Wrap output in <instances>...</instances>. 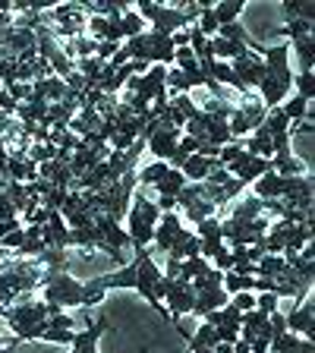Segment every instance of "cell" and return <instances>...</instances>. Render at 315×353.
<instances>
[{
  "instance_id": "obj_1",
  "label": "cell",
  "mask_w": 315,
  "mask_h": 353,
  "mask_svg": "<svg viewBox=\"0 0 315 353\" xmlns=\"http://www.w3.org/2000/svg\"><path fill=\"white\" fill-rule=\"evenodd\" d=\"M41 290H44V303L63 309V306H101L104 294L101 287H95V281H76L66 268H44L41 274Z\"/></svg>"
},
{
  "instance_id": "obj_2",
  "label": "cell",
  "mask_w": 315,
  "mask_h": 353,
  "mask_svg": "<svg viewBox=\"0 0 315 353\" xmlns=\"http://www.w3.org/2000/svg\"><path fill=\"white\" fill-rule=\"evenodd\" d=\"M265 76L258 82V101L265 108H281L287 95H294V66H290V44H274L262 51Z\"/></svg>"
},
{
  "instance_id": "obj_3",
  "label": "cell",
  "mask_w": 315,
  "mask_h": 353,
  "mask_svg": "<svg viewBox=\"0 0 315 353\" xmlns=\"http://www.w3.org/2000/svg\"><path fill=\"white\" fill-rule=\"evenodd\" d=\"M136 13L142 22H152V32L158 35H176L180 29H190L196 26L199 13H202V3H152V0H142L136 3Z\"/></svg>"
},
{
  "instance_id": "obj_4",
  "label": "cell",
  "mask_w": 315,
  "mask_h": 353,
  "mask_svg": "<svg viewBox=\"0 0 315 353\" xmlns=\"http://www.w3.org/2000/svg\"><path fill=\"white\" fill-rule=\"evenodd\" d=\"M158 221H161L158 205L148 202L145 192L136 186V192H132V205H130V212H126V224H130L126 234H130V240H132V250H145L148 243H152Z\"/></svg>"
},
{
  "instance_id": "obj_5",
  "label": "cell",
  "mask_w": 315,
  "mask_h": 353,
  "mask_svg": "<svg viewBox=\"0 0 315 353\" xmlns=\"http://www.w3.org/2000/svg\"><path fill=\"white\" fill-rule=\"evenodd\" d=\"M136 290L145 296L148 306L158 309L164 319H170L167 306H161L164 294H167V278H164V272L154 265V259L145 250H136Z\"/></svg>"
},
{
  "instance_id": "obj_6",
  "label": "cell",
  "mask_w": 315,
  "mask_h": 353,
  "mask_svg": "<svg viewBox=\"0 0 315 353\" xmlns=\"http://www.w3.org/2000/svg\"><path fill=\"white\" fill-rule=\"evenodd\" d=\"M54 312H60V309L44 300H22V303H13V306L0 309V316L7 319L10 331H13L16 344H22V338H26L35 325H41L48 316H54Z\"/></svg>"
},
{
  "instance_id": "obj_7",
  "label": "cell",
  "mask_w": 315,
  "mask_h": 353,
  "mask_svg": "<svg viewBox=\"0 0 315 353\" xmlns=\"http://www.w3.org/2000/svg\"><path fill=\"white\" fill-rule=\"evenodd\" d=\"M176 208H180L192 224L218 214V208L212 205V199H208V192H205V183H186L183 190H180V196H176Z\"/></svg>"
},
{
  "instance_id": "obj_8",
  "label": "cell",
  "mask_w": 315,
  "mask_h": 353,
  "mask_svg": "<svg viewBox=\"0 0 315 353\" xmlns=\"http://www.w3.org/2000/svg\"><path fill=\"white\" fill-rule=\"evenodd\" d=\"M268 108L262 101H246L243 108H234V114L227 117V130L234 139H243V136H252L258 130V123L265 120Z\"/></svg>"
},
{
  "instance_id": "obj_9",
  "label": "cell",
  "mask_w": 315,
  "mask_h": 353,
  "mask_svg": "<svg viewBox=\"0 0 315 353\" xmlns=\"http://www.w3.org/2000/svg\"><path fill=\"white\" fill-rule=\"evenodd\" d=\"M164 303H167V316H170V322H180L183 316H190L192 309H196V290H192V284L190 281H180V278H174V281H167V294H164Z\"/></svg>"
},
{
  "instance_id": "obj_10",
  "label": "cell",
  "mask_w": 315,
  "mask_h": 353,
  "mask_svg": "<svg viewBox=\"0 0 315 353\" xmlns=\"http://www.w3.org/2000/svg\"><path fill=\"white\" fill-rule=\"evenodd\" d=\"M272 170V158H256L250 152H240L234 158V164H227V174L243 180V183H256L258 176H265Z\"/></svg>"
},
{
  "instance_id": "obj_11",
  "label": "cell",
  "mask_w": 315,
  "mask_h": 353,
  "mask_svg": "<svg viewBox=\"0 0 315 353\" xmlns=\"http://www.w3.org/2000/svg\"><path fill=\"white\" fill-rule=\"evenodd\" d=\"M230 70H234L236 79L252 92V88H258V82H262V76H265V60H262V54L246 51L243 57L230 60Z\"/></svg>"
},
{
  "instance_id": "obj_12",
  "label": "cell",
  "mask_w": 315,
  "mask_h": 353,
  "mask_svg": "<svg viewBox=\"0 0 315 353\" xmlns=\"http://www.w3.org/2000/svg\"><path fill=\"white\" fill-rule=\"evenodd\" d=\"M180 136H183V130H174V126L152 132L145 145H148V152L154 154V161H167L170 164V158H174V152H176V142H180Z\"/></svg>"
},
{
  "instance_id": "obj_13",
  "label": "cell",
  "mask_w": 315,
  "mask_h": 353,
  "mask_svg": "<svg viewBox=\"0 0 315 353\" xmlns=\"http://www.w3.org/2000/svg\"><path fill=\"white\" fill-rule=\"evenodd\" d=\"M284 322H287V331H294V334H300V338L312 341V331H315V306H312V300L306 296L300 306H294V312L284 316Z\"/></svg>"
},
{
  "instance_id": "obj_14",
  "label": "cell",
  "mask_w": 315,
  "mask_h": 353,
  "mask_svg": "<svg viewBox=\"0 0 315 353\" xmlns=\"http://www.w3.org/2000/svg\"><path fill=\"white\" fill-rule=\"evenodd\" d=\"M95 230L101 234V240L108 243V246H114V250H120V252H123L126 246H132L130 234H126V230L120 228V221L108 218L104 212H98V214H95Z\"/></svg>"
},
{
  "instance_id": "obj_15",
  "label": "cell",
  "mask_w": 315,
  "mask_h": 353,
  "mask_svg": "<svg viewBox=\"0 0 315 353\" xmlns=\"http://www.w3.org/2000/svg\"><path fill=\"white\" fill-rule=\"evenodd\" d=\"M95 287H101V290H136V256H132V262L123 265L120 272L95 278Z\"/></svg>"
},
{
  "instance_id": "obj_16",
  "label": "cell",
  "mask_w": 315,
  "mask_h": 353,
  "mask_svg": "<svg viewBox=\"0 0 315 353\" xmlns=\"http://www.w3.org/2000/svg\"><path fill=\"white\" fill-rule=\"evenodd\" d=\"M290 180L294 176H278L274 170H268L265 176H258L256 183V199H284L287 190H290Z\"/></svg>"
},
{
  "instance_id": "obj_17",
  "label": "cell",
  "mask_w": 315,
  "mask_h": 353,
  "mask_svg": "<svg viewBox=\"0 0 315 353\" xmlns=\"http://www.w3.org/2000/svg\"><path fill=\"white\" fill-rule=\"evenodd\" d=\"M218 168V158H202V154H190L180 168V174L186 176V183H202L212 170Z\"/></svg>"
},
{
  "instance_id": "obj_18",
  "label": "cell",
  "mask_w": 315,
  "mask_h": 353,
  "mask_svg": "<svg viewBox=\"0 0 315 353\" xmlns=\"http://www.w3.org/2000/svg\"><path fill=\"white\" fill-rule=\"evenodd\" d=\"M230 303V296L224 294V287H212V290H196V316H205V312H214V309H224Z\"/></svg>"
},
{
  "instance_id": "obj_19",
  "label": "cell",
  "mask_w": 315,
  "mask_h": 353,
  "mask_svg": "<svg viewBox=\"0 0 315 353\" xmlns=\"http://www.w3.org/2000/svg\"><path fill=\"white\" fill-rule=\"evenodd\" d=\"M290 51H296V60H300V73H312V54H315V38L312 35H303V38H294Z\"/></svg>"
},
{
  "instance_id": "obj_20",
  "label": "cell",
  "mask_w": 315,
  "mask_h": 353,
  "mask_svg": "<svg viewBox=\"0 0 315 353\" xmlns=\"http://www.w3.org/2000/svg\"><path fill=\"white\" fill-rule=\"evenodd\" d=\"M227 218H234V221H256V218H262V199L246 196V199H240V202H234V208H230Z\"/></svg>"
},
{
  "instance_id": "obj_21",
  "label": "cell",
  "mask_w": 315,
  "mask_h": 353,
  "mask_svg": "<svg viewBox=\"0 0 315 353\" xmlns=\"http://www.w3.org/2000/svg\"><path fill=\"white\" fill-rule=\"evenodd\" d=\"M183 186H186V176L180 174V170L170 168L167 174H164L161 180H158V183H154V192H158V196H167V199H176Z\"/></svg>"
},
{
  "instance_id": "obj_22",
  "label": "cell",
  "mask_w": 315,
  "mask_h": 353,
  "mask_svg": "<svg viewBox=\"0 0 315 353\" xmlns=\"http://www.w3.org/2000/svg\"><path fill=\"white\" fill-rule=\"evenodd\" d=\"M272 170L278 176H303V174H306V164H303L300 158H294V154H274V158H272Z\"/></svg>"
},
{
  "instance_id": "obj_23",
  "label": "cell",
  "mask_w": 315,
  "mask_h": 353,
  "mask_svg": "<svg viewBox=\"0 0 315 353\" xmlns=\"http://www.w3.org/2000/svg\"><path fill=\"white\" fill-rule=\"evenodd\" d=\"M170 170V164L167 161H152V164H142L139 170H136V176H139V190L142 186H154L158 180H161L164 174Z\"/></svg>"
},
{
  "instance_id": "obj_24",
  "label": "cell",
  "mask_w": 315,
  "mask_h": 353,
  "mask_svg": "<svg viewBox=\"0 0 315 353\" xmlns=\"http://www.w3.org/2000/svg\"><path fill=\"white\" fill-rule=\"evenodd\" d=\"M281 110H284V117L290 120V123H300V120H306L312 110H309V101H303V98L296 95H287L284 104H281Z\"/></svg>"
},
{
  "instance_id": "obj_25",
  "label": "cell",
  "mask_w": 315,
  "mask_h": 353,
  "mask_svg": "<svg viewBox=\"0 0 315 353\" xmlns=\"http://www.w3.org/2000/svg\"><path fill=\"white\" fill-rule=\"evenodd\" d=\"M208 268H212V262H208V259L192 256V259H183V262H180V274H176V278H180V281H196L199 274H205Z\"/></svg>"
},
{
  "instance_id": "obj_26",
  "label": "cell",
  "mask_w": 315,
  "mask_h": 353,
  "mask_svg": "<svg viewBox=\"0 0 315 353\" xmlns=\"http://www.w3.org/2000/svg\"><path fill=\"white\" fill-rule=\"evenodd\" d=\"M120 32H123V41L126 38H136V35H142L145 32V22L139 19V13L132 7H126L123 3V19H120Z\"/></svg>"
},
{
  "instance_id": "obj_27",
  "label": "cell",
  "mask_w": 315,
  "mask_h": 353,
  "mask_svg": "<svg viewBox=\"0 0 315 353\" xmlns=\"http://www.w3.org/2000/svg\"><path fill=\"white\" fill-rule=\"evenodd\" d=\"M243 7H246V3H240V0L214 3V19H218V26H230V22H236V16L243 13Z\"/></svg>"
},
{
  "instance_id": "obj_28",
  "label": "cell",
  "mask_w": 315,
  "mask_h": 353,
  "mask_svg": "<svg viewBox=\"0 0 315 353\" xmlns=\"http://www.w3.org/2000/svg\"><path fill=\"white\" fill-rule=\"evenodd\" d=\"M284 13H287V19H303V22H312L315 19V7H312V3H296V0H287Z\"/></svg>"
},
{
  "instance_id": "obj_29",
  "label": "cell",
  "mask_w": 315,
  "mask_h": 353,
  "mask_svg": "<svg viewBox=\"0 0 315 353\" xmlns=\"http://www.w3.org/2000/svg\"><path fill=\"white\" fill-rule=\"evenodd\" d=\"M164 82H167L170 92H176V95H190V92H192V82L186 79L176 66H167V79H164Z\"/></svg>"
},
{
  "instance_id": "obj_30",
  "label": "cell",
  "mask_w": 315,
  "mask_h": 353,
  "mask_svg": "<svg viewBox=\"0 0 315 353\" xmlns=\"http://www.w3.org/2000/svg\"><path fill=\"white\" fill-rule=\"evenodd\" d=\"M294 95L303 98V101H312V92H315V82H312V73H296L294 76Z\"/></svg>"
},
{
  "instance_id": "obj_31",
  "label": "cell",
  "mask_w": 315,
  "mask_h": 353,
  "mask_svg": "<svg viewBox=\"0 0 315 353\" xmlns=\"http://www.w3.org/2000/svg\"><path fill=\"white\" fill-rule=\"evenodd\" d=\"M196 236L205 240V236H221V214H212V218L199 221L196 224Z\"/></svg>"
},
{
  "instance_id": "obj_32",
  "label": "cell",
  "mask_w": 315,
  "mask_h": 353,
  "mask_svg": "<svg viewBox=\"0 0 315 353\" xmlns=\"http://www.w3.org/2000/svg\"><path fill=\"white\" fill-rule=\"evenodd\" d=\"M170 108H174V110H180V114H183L186 120H192V117H196V110H199V104L192 101L190 95H176L174 101H170Z\"/></svg>"
},
{
  "instance_id": "obj_33",
  "label": "cell",
  "mask_w": 315,
  "mask_h": 353,
  "mask_svg": "<svg viewBox=\"0 0 315 353\" xmlns=\"http://www.w3.org/2000/svg\"><path fill=\"white\" fill-rule=\"evenodd\" d=\"M278 303H281V296H274V294H258L256 296V309L262 312V316H272V312H278Z\"/></svg>"
},
{
  "instance_id": "obj_34",
  "label": "cell",
  "mask_w": 315,
  "mask_h": 353,
  "mask_svg": "<svg viewBox=\"0 0 315 353\" xmlns=\"http://www.w3.org/2000/svg\"><path fill=\"white\" fill-rule=\"evenodd\" d=\"M230 306L236 312H250V309H256V294H234L230 296Z\"/></svg>"
},
{
  "instance_id": "obj_35",
  "label": "cell",
  "mask_w": 315,
  "mask_h": 353,
  "mask_svg": "<svg viewBox=\"0 0 315 353\" xmlns=\"http://www.w3.org/2000/svg\"><path fill=\"white\" fill-rule=\"evenodd\" d=\"M120 51V44L117 41H95V57L101 60V63H108L114 54Z\"/></svg>"
},
{
  "instance_id": "obj_36",
  "label": "cell",
  "mask_w": 315,
  "mask_h": 353,
  "mask_svg": "<svg viewBox=\"0 0 315 353\" xmlns=\"http://www.w3.org/2000/svg\"><path fill=\"white\" fill-rule=\"evenodd\" d=\"M287 353H315V347H312V341H309V338H303L294 350H287Z\"/></svg>"
},
{
  "instance_id": "obj_37",
  "label": "cell",
  "mask_w": 315,
  "mask_h": 353,
  "mask_svg": "<svg viewBox=\"0 0 315 353\" xmlns=\"http://www.w3.org/2000/svg\"><path fill=\"white\" fill-rule=\"evenodd\" d=\"M234 353H250V341H236V344H234Z\"/></svg>"
},
{
  "instance_id": "obj_38",
  "label": "cell",
  "mask_w": 315,
  "mask_h": 353,
  "mask_svg": "<svg viewBox=\"0 0 315 353\" xmlns=\"http://www.w3.org/2000/svg\"><path fill=\"white\" fill-rule=\"evenodd\" d=\"M214 353H234V344H218L214 347Z\"/></svg>"
},
{
  "instance_id": "obj_39",
  "label": "cell",
  "mask_w": 315,
  "mask_h": 353,
  "mask_svg": "<svg viewBox=\"0 0 315 353\" xmlns=\"http://www.w3.org/2000/svg\"><path fill=\"white\" fill-rule=\"evenodd\" d=\"M192 353H214L212 347H199V350H192Z\"/></svg>"
},
{
  "instance_id": "obj_40",
  "label": "cell",
  "mask_w": 315,
  "mask_h": 353,
  "mask_svg": "<svg viewBox=\"0 0 315 353\" xmlns=\"http://www.w3.org/2000/svg\"><path fill=\"white\" fill-rule=\"evenodd\" d=\"M0 338H3V334H0Z\"/></svg>"
}]
</instances>
